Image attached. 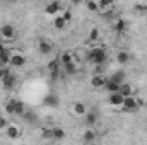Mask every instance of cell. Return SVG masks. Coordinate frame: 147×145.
<instances>
[{
    "instance_id": "cell-29",
    "label": "cell",
    "mask_w": 147,
    "mask_h": 145,
    "mask_svg": "<svg viewBox=\"0 0 147 145\" xmlns=\"http://www.w3.org/2000/svg\"><path fill=\"white\" fill-rule=\"evenodd\" d=\"M98 39H99V29L92 28L91 33H89V41H98Z\"/></svg>"
},
{
    "instance_id": "cell-4",
    "label": "cell",
    "mask_w": 147,
    "mask_h": 145,
    "mask_svg": "<svg viewBox=\"0 0 147 145\" xmlns=\"http://www.w3.org/2000/svg\"><path fill=\"white\" fill-rule=\"evenodd\" d=\"M16 82H17V79H16V75L5 70V73H3V77H2V85H3V89H5V91H9V89H12V87L16 85Z\"/></svg>"
},
{
    "instance_id": "cell-3",
    "label": "cell",
    "mask_w": 147,
    "mask_h": 145,
    "mask_svg": "<svg viewBox=\"0 0 147 145\" xmlns=\"http://www.w3.org/2000/svg\"><path fill=\"white\" fill-rule=\"evenodd\" d=\"M0 38H3V39H7V41L16 39V29H14V26L3 24V26L0 28Z\"/></svg>"
},
{
    "instance_id": "cell-15",
    "label": "cell",
    "mask_w": 147,
    "mask_h": 145,
    "mask_svg": "<svg viewBox=\"0 0 147 145\" xmlns=\"http://www.w3.org/2000/svg\"><path fill=\"white\" fill-rule=\"evenodd\" d=\"M10 55H12V53H10L3 44H0V63H2V65L10 62Z\"/></svg>"
},
{
    "instance_id": "cell-36",
    "label": "cell",
    "mask_w": 147,
    "mask_h": 145,
    "mask_svg": "<svg viewBox=\"0 0 147 145\" xmlns=\"http://www.w3.org/2000/svg\"><path fill=\"white\" fill-rule=\"evenodd\" d=\"M3 73H5V68H2V65H0V80H2V77H3Z\"/></svg>"
},
{
    "instance_id": "cell-18",
    "label": "cell",
    "mask_w": 147,
    "mask_h": 145,
    "mask_svg": "<svg viewBox=\"0 0 147 145\" xmlns=\"http://www.w3.org/2000/svg\"><path fill=\"white\" fill-rule=\"evenodd\" d=\"M118 92H120L121 96H132V94H134V87H132L130 84H125V82H123V84H120V91H118Z\"/></svg>"
},
{
    "instance_id": "cell-30",
    "label": "cell",
    "mask_w": 147,
    "mask_h": 145,
    "mask_svg": "<svg viewBox=\"0 0 147 145\" xmlns=\"http://www.w3.org/2000/svg\"><path fill=\"white\" fill-rule=\"evenodd\" d=\"M14 104H16V99H10V101L5 103V111L9 114H14Z\"/></svg>"
},
{
    "instance_id": "cell-20",
    "label": "cell",
    "mask_w": 147,
    "mask_h": 145,
    "mask_svg": "<svg viewBox=\"0 0 147 145\" xmlns=\"http://www.w3.org/2000/svg\"><path fill=\"white\" fill-rule=\"evenodd\" d=\"M105 89H106L110 94H113V92H118V91H120V84H118V82H113V80H110V79H108V82H106Z\"/></svg>"
},
{
    "instance_id": "cell-31",
    "label": "cell",
    "mask_w": 147,
    "mask_h": 145,
    "mask_svg": "<svg viewBox=\"0 0 147 145\" xmlns=\"http://www.w3.org/2000/svg\"><path fill=\"white\" fill-rule=\"evenodd\" d=\"M41 135H43V138H48V140L53 138V128H45Z\"/></svg>"
},
{
    "instance_id": "cell-26",
    "label": "cell",
    "mask_w": 147,
    "mask_h": 145,
    "mask_svg": "<svg viewBox=\"0 0 147 145\" xmlns=\"http://www.w3.org/2000/svg\"><path fill=\"white\" fill-rule=\"evenodd\" d=\"M63 137H65L63 128H53V140H62Z\"/></svg>"
},
{
    "instance_id": "cell-19",
    "label": "cell",
    "mask_w": 147,
    "mask_h": 145,
    "mask_svg": "<svg viewBox=\"0 0 147 145\" xmlns=\"http://www.w3.org/2000/svg\"><path fill=\"white\" fill-rule=\"evenodd\" d=\"M110 80L118 82V84H123V82H125V72H123V70H116V72L110 77Z\"/></svg>"
},
{
    "instance_id": "cell-21",
    "label": "cell",
    "mask_w": 147,
    "mask_h": 145,
    "mask_svg": "<svg viewBox=\"0 0 147 145\" xmlns=\"http://www.w3.org/2000/svg\"><path fill=\"white\" fill-rule=\"evenodd\" d=\"M53 26H55V29H63L67 26V21L63 19V15H57L53 21Z\"/></svg>"
},
{
    "instance_id": "cell-5",
    "label": "cell",
    "mask_w": 147,
    "mask_h": 145,
    "mask_svg": "<svg viewBox=\"0 0 147 145\" xmlns=\"http://www.w3.org/2000/svg\"><path fill=\"white\" fill-rule=\"evenodd\" d=\"M60 65H62V63H60V58H58V60H51V62L48 63L46 68H48V73L51 75V80H55V79L60 75Z\"/></svg>"
},
{
    "instance_id": "cell-23",
    "label": "cell",
    "mask_w": 147,
    "mask_h": 145,
    "mask_svg": "<svg viewBox=\"0 0 147 145\" xmlns=\"http://www.w3.org/2000/svg\"><path fill=\"white\" fill-rule=\"evenodd\" d=\"M82 140H84V142H87V144L94 142V140H96V132H92V130H87V132H84V135H82Z\"/></svg>"
},
{
    "instance_id": "cell-10",
    "label": "cell",
    "mask_w": 147,
    "mask_h": 145,
    "mask_svg": "<svg viewBox=\"0 0 147 145\" xmlns=\"http://www.w3.org/2000/svg\"><path fill=\"white\" fill-rule=\"evenodd\" d=\"M12 67H22L24 63H26V58H24V55H19V53H14V55H10V62H9Z\"/></svg>"
},
{
    "instance_id": "cell-16",
    "label": "cell",
    "mask_w": 147,
    "mask_h": 145,
    "mask_svg": "<svg viewBox=\"0 0 147 145\" xmlns=\"http://www.w3.org/2000/svg\"><path fill=\"white\" fill-rule=\"evenodd\" d=\"M116 62L120 63V65H127L128 62H130V55H128V51H118L116 53Z\"/></svg>"
},
{
    "instance_id": "cell-37",
    "label": "cell",
    "mask_w": 147,
    "mask_h": 145,
    "mask_svg": "<svg viewBox=\"0 0 147 145\" xmlns=\"http://www.w3.org/2000/svg\"><path fill=\"white\" fill-rule=\"evenodd\" d=\"M144 2H147V0H144Z\"/></svg>"
},
{
    "instance_id": "cell-14",
    "label": "cell",
    "mask_w": 147,
    "mask_h": 145,
    "mask_svg": "<svg viewBox=\"0 0 147 145\" xmlns=\"http://www.w3.org/2000/svg\"><path fill=\"white\" fill-rule=\"evenodd\" d=\"M72 113L77 114V116H84V114L87 113V108H86L84 103H74L72 104Z\"/></svg>"
},
{
    "instance_id": "cell-25",
    "label": "cell",
    "mask_w": 147,
    "mask_h": 145,
    "mask_svg": "<svg viewBox=\"0 0 147 145\" xmlns=\"http://www.w3.org/2000/svg\"><path fill=\"white\" fill-rule=\"evenodd\" d=\"M86 7H87V10H91V12H98V10H99V3H98L96 0H86Z\"/></svg>"
},
{
    "instance_id": "cell-6",
    "label": "cell",
    "mask_w": 147,
    "mask_h": 145,
    "mask_svg": "<svg viewBox=\"0 0 147 145\" xmlns=\"http://www.w3.org/2000/svg\"><path fill=\"white\" fill-rule=\"evenodd\" d=\"M106 82H108V79L103 77L101 73H96V75L91 77V85H92L94 89H103V87L106 85Z\"/></svg>"
},
{
    "instance_id": "cell-28",
    "label": "cell",
    "mask_w": 147,
    "mask_h": 145,
    "mask_svg": "<svg viewBox=\"0 0 147 145\" xmlns=\"http://www.w3.org/2000/svg\"><path fill=\"white\" fill-rule=\"evenodd\" d=\"M98 3H99V9L103 10V9H110L111 5H115V0H98Z\"/></svg>"
},
{
    "instance_id": "cell-9",
    "label": "cell",
    "mask_w": 147,
    "mask_h": 145,
    "mask_svg": "<svg viewBox=\"0 0 147 145\" xmlns=\"http://www.w3.org/2000/svg\"><path fill=\"white\" fill-rule=\"evenodd\" d=\"M123 97L125 96H121L120 92H113V94H110V104L113 106V108H121V104H123Z\"/></svg>"
},
{
    "instance_id": "cell-17",
    "label": "cell",
    "mask_w": 147,
    "mask_h": 145,
    "mask_svg": "<svg viewBox=\"0 0 147 145\" xmlns=\"http://www.w3.org/2000/svg\"><path fill=\"white\" fill-rule=\"evenodd\" d=\"M84 116H86L84 119H86V125H87V126H92V125H96V121H98V114H96L94 111H87Z\"/></svg>"
},
{
    "instance_id": "cell-35",
    "label": "cell",
    "mask_w": 147,
    "mask_h": 145,
    "mask_svg": "<svg viewBox=\"0 0 147 145\" xmlns=\"http://www.w3.org/2000/svg\"><path fill=\"white\" fill-rule=\"evenodd\" d=\"M72 2V5H79V3H82V0H70Z\"/></svg>"
},
{
    "instance_id": "cell-33",
    "label": "cell",
    "mask_w": 147,
    "mask_h": 145,
    "mask_svg": "<svg viewBox=\"0 0 147 145\" xmlns=\"http://www.w3.org/2000/svg\"><path fill=\"white\" fill-rule=\"evenodd\" d=\"M63 19H65L67 22H70V21H72V10H70V9H67V10L63 12Z\"/></svg>"
},
{
    "instance_id": "cell-13",
    "label": "cell",
    "mask_w": 147,
    "mask_h": 145,
    "mask_svg": "<svg viewBox=\"0 0 147 145\" xmlns=\"http://www.w3.org/2000/svg\"><path fill=\"white\" fill-rule=\"evenodd\" d=\"M38 50H39L41 55H48V53L51 51V43H48L46 39H39V43H38Z\"/></svg>"
},
{
    "instance_id": "cell-8",
    "label": "cell",
    "mask_w": 147,
    "mask_h": 145,
    "mask_svg": "<svg viewBox=\"0 0 147 145\" xmlns=\"http://www.w3.org/2000/svg\"><path fill=\"white\" fill-rule=\"evenodd\" d=\"M43 103H45V106H48V108H57V106L60 104V97H58L57 94H48V96L43 99Z\"/></svg>"
},
{
    "instance_id": "cell-27",
    "label": "cell",
    "mask_w": 147,
    "mask_h": 145,
    "mask_svg": "<svg viewBox=\"0 0 147 145\" xmlns=\"http://www.w3.org/2000/svg\"><path fill=\"white\" fill-rule=\"evenodd\" d=\"M70 62H74V56L69 53V51H65V53L60 56V63H62V65H65V63H70Z\"/></svg>"
},
{
    "instance_id": "cell-34",
    "label": "cell",
    "mask_w": 147,
    "mask_h": 145,
    "mask_svg": "<svg viewBox=\"0 0 147 145\" xmlns=\"http://www.w3.org/2000/svg\"><path fill=\"white\" fill-rule=\"evenodd\" d=\"M7 125H9V123H7V119H5L3 116H0V130H5V128H7Z\"/></svg>"
},
{
    "instance_id": "cell-1",
    "label": "cell",
    "mask_w": 147,
    "mask_h": 145,
    "mask_svg": "<svg viewBox=\"0 0 147 145\" xmlns=\"http://www.w3.org/2000/svg\"><path fill=\"white\" fill-rule=\"evenodd\" d=\"M142 104H144V101L137 99V97L132 94V96H125V97H123V104H121V109H123V111H135L137 108H140Z\"/></svg>"
},
{
    "instance_id": "cell-22",
    "label": "cell",
    "mask_w": 147,
    "mask_h": 145,
    "mask_svg": "<svg viewBox=\"0 0 147 145\" xmlns=\"http://www.w3.org/2000/svg\"><path fill=\"white\" fill-rule=\"evenodd\" d=\"M63 68H65V75H75L77 73V65L74 63V62H70V63H65L63 65Z\"/></svg>"
},
{
    "instance_id": "cell-11",
    "label": "cell",
    "mask_w": 147,
    "mask_h": 145,
    "mask_svg": "<svg viewBox=\"0 0 147 145\" xmlns=\"http://www.w3.org/2000/svg\"><path fill=\"white\" fill-rule=\"evenodd\" d=\"M5 133H7V137H9V138H12V140H16V138H19V137H21V130H19L16 125H7Z\"/></svg>"
},
{
    "instance_id": "cell-2",
    "label": "cell",
    "mask_w": 147,
    "mask_h": 145,
    "mask_svg": "<svg viewBox=\"0 0 147 145\" xmlns=\"http://www.w3.org/2000/svg\"><path fill=\"white\" fill-rule=\"evenodd\" d=\"M87 58H89V62H92V63H96V65H103V63L106 62V51H105L103 48H94V50L89 51Z\"/></svg>"
},
{
    "instance_id": "cell-7",
    "label": "cell",
    "mask_w": 147,
    "mask_h": 145,
    "mask_svg": "<svg viewBox=\"0 0 147 145\" xmlns=\"http://www.w3.org/2000/svg\"><path fill=\"white\" fill-rule=\"evenodd\" d=\"M60 10H62V3H60V0H53V2H50V3L46 5V9H45V12H46L48 15H57Z\"/></svg>"
},
{
    "instance_id": "cell-12",
    "label": "cell",
    "mask_w": 147,
    "mask_h": 145,
    "mask_svg": "<svg viewBox=\"0 0 147 145\" xmlns=\"http://www.w3.org/2000/svg\"><path fill=\"white\" fill-rule=\"evenodd\" d=\"M115 33L116 34H123L125 31H127V28H128V24H127V21H123V19H118V21H115Z\"/></svg>"
},
{
    "instance_id": "cell-24",
    "label": "cell",
    "mask_w": 147,
    "mask_h": 145,
    "mask_svg": "<svg viewBox=\"0 0 147 145\" xmlns=\"http://www.w3.org/2000/svg\"><path fill=\"white\" fill-rule=\"evenodd\" d=\"M14 114L16 116H22L24 114V103L22 101H16V104H14Z\"/></svg>"
},
{
    "instance_id": "cell-32",
    "label": "cell",
    "mask_w": 147,
    "mask_h": 145,
    "mask_svg": "<svg viewBox=\"0 0 147 145\" xmlns=\"http://www.w3.org/2000/svg\"><path fill=\"white\" fill-rule=\"evenodd\" d=\"M22 116H26V121H28V123H34V121H36V116H34L33 113H24Z\"/></svg>"
}]
</instances>
